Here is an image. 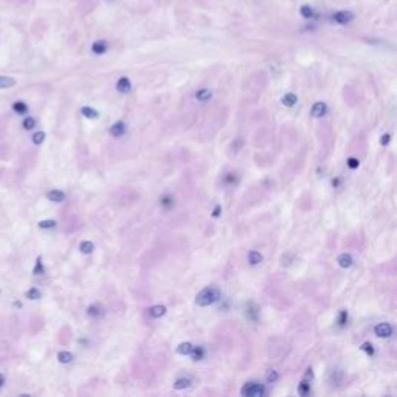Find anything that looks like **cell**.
<instances>
[{"label":"cell","instance_id":"cell-13","mask_svg":"<svg viewBox=\"0 0 397 397\" xmlns=\"http://www.w3.org/2000/svg\"><path fill=\"white\" fill-rule=\"evenodd\" d=\"M16 84V79L11 76H0V88H11Z\"/></svg>","mask_w":397,"mask_h":397},{"label":"cell","instance_id":"cell-17","mask_svg":"<svg viewBox=\"0 0 397 397\" xmlns=\"http://www.w3.org/2000/svg\"><path fill=\"white\" fill-rule=\"evenodd\" d=\"M93 248H95V245L90 241H84V242H81V245H79V250H81V253H84V255L92 253Z\"/></svg>","mask_w":397,"mask_h":397},{"label":"cell","instance_id":"cell-31","mask_svg":"<svg viewBox=\"0 0 397 397\" xmlns=\"http://www.w3.org/2000/svg\"><path fill=\"white\" fill-rule=\"evenodd\" d=\"M360 349H362V351H365L366 354H369V355H372V354H374V347H372V344H371V343H368V341L363 343Z\"/></svg>","mask_w":397,"mask_h":397},{"label":"cell","instance_id":"cell-26","mask_svg":"<svg viewBox=\"0 0 397 397\" xmlns=\"http://www.w3.org/2000/svg\"><path fill=\"white\" fill-rule=\"evenodd\" d=\"M22 124H24V129H25V131H31V129L36 126V121H34V118L28 116V118H25Z\"/></svg>","mask_w":397,"mask_h":397},{"label":"cell","instance_id":"cell-36","mask_svg":"<svg viewBox=\"0 0 397 397\" xmlns=\"http://www.w3.org/2000/svg\"><path fill=\"white\" fill-rule=\"evenodd\" d=\"M380 143H382V144H388V143H390V135H388V134H385V135L382 137Z\"/></svg>","mask_w":397,"mask_h":397},{"label":"cell","instance_id":"cell-30","mask_svg":"<svg viewBox=\"0 0 397 397\" xmlns=\"http://www.w3.org/2000/svg\"><path fill=\"white\" fill-rule=\"evenodd\" d=\"M309 388H311V385L307 383V382H303L300 386H298V391H300V394H303V396H306L307 393H309Z\"/></svg>","mask_w":397,"mask_h":397},{"label":"cell","instance_id":"cell-1","mask_svg":"<svg viewBox=\"0 0 397 397\" xmlns=\"http://www.w3.org/2000/svg\"><path fill=\"white\" fill-rule=\"evenodd\" d=\"M219 298H221L219 289H216V287H206V289H203L200 293L196 296V303L198 306L205 307V306H210V304L216 303Z\"/></svg>","mask_w":397,"mask_h":397},{"label":"cell","instance_id":"cell-39","mask_svg":"<svg viewBox=\"0 0 397 397\" xmlns=\"http://www.w3.org/2000/svg\"><path fill=\"white\" fill-rule=\"evenodd\" d=\"M14 307H22V303L21 301H14Z\"/></svg>","mask_w":397,"mask_h":397},{"label":"cell","instance_id":"cell-28","mask_svg":"<svg viewBox=\"0 0 397 397\" xmlns=\"http://www.w3.org/2000/svg\"><path fill=\"white\" fill-rule=\"evenodd\" d=\"M301 16L306 17V19H311V17L313 16L312 8H311V6H307V5H304V6L301 8Z\"/></svg>","mask_w":397,"mask_h":397},{"label":"cell","instance_id":"cell-22","mask_svg":"<svg viewBox=\"0 0 397 397\" xmlns=\"http://www.w3.org/2000/svg\"><path fill=\"white\" fill-rule=\"evenodd\" d=\"M190 383H191L190 379H185V377H183V379H178L174 383V388L175 390H185V388H188V386H190Z\"/></svg>","mask_w":397,"mask_h":397},{"label":"cell","instance_id":"cell-6","mask_svg":"<svg viewBox=\"0 0 397 397\" xmlns=\"http://www.w3.org/2000/svg\"><path fill=\"white\" fill-rule=\"evenodd\" d=\"M339 265L341 267V269H349V267L352 265V262H354V259H352V256L351 255H347V253H343V255H340L339 256Z\"/></svg>","mask_w":397,"mask_h":397},{"label":"cell","instance_id":"cell-4","mask_svg":"<svg viewBox=\"0 0 397 397\" xmlns=\"http://www.w3.org/2000/svg\"><path fill=\"white\" fill-rule=\"evenodd\" d=\"M334 19H335V22H339L341 25H346L354 19V14L351 11H340V13H337L334 16Z\"/></svg>","mask_w":397,"mask_h":397},{"label":"cell","instance_id":"cell-3","mask_svg":"<svg viewBox=\"0 0 397 397\" xmlns=\"http://www.w3.org/2000/svg\"><path fill=\"white\" fill-rule=\"evenodd\" d=\"M374 332H375L377 337H380V339H386V337H391V334H393V327H391V324H388V323H380V324H377V326H375Z\"/></svg>","mask_w":397,"mask_h":397},{"label":"cell","instance_id":"cell-12","mask_svg":"<svg viewBox=\"0 0 397 397\" xmlns=\"http://www.w3.org/2000/svg\"><path fill=\"white\" fill-rule=\"evenodd\" d=\"M106 50H107V42L106 41H96L92 45V52L95 55H103V53H106Z\"/></svg>","mask_w":397,"mask_h":397},{"label":"cell","instance_id":"cell-7","mask_svg":"<svg viewBox=\"0 0 397 397\" xmlns=\"http://www.w3.org/2000/svg\"><path fill=\"white\" fill-rule=\"evenodd\" d=\"M326 111H327V107H326V104L324 103H315L313 106H312V115L315 116V118H320V116H323L324 113H326Z\"/></svg>","mask_w":397,"mask_h":397},{"label":"cell","instance_id":"cell-11","mask_svg":"<svg viewBox=\"0 0 397 397\" xmlns=\"http://www.w3.org/2000/svg\"><path fill=\"white\" fill-rule=\"evenodd\" d=\"M47 197L52 202H62L64 198H65V194L62 191H59V190H52V191L47 194Z\"/></svg>","mask_w":397,"mask_h":397},{"label":"cell","instance_id":"cell-15","mask_svg":"<svg viewBox=\"0 0 397 397\" xmlns=\"http://www.w3.org/2000/svg\"><path fill=\"white\" fill-rule=\"evenodd\" d=\"M193 351V344L191 343H180L177 347V352L180 355H190Z\"/></svg>","mask_w":397,"mask_h":397},{"label":"cell","instance_id":"cell-34","mask_svg":"<svg viewBox=\"0 0 397 397\" xmlns=\"http://www.w3.org/2000/svg\"><path fill=\"white\" fill-rule=\"evenodd\" d=\"M339 321H340L341 326L346 324V321H347V312H346V311H343V312L340 313V320H339Z\"/></svg>","mask_w":397,"mask_h":397},{"label":"cell","instance_id":"cell-10","mask_svg":"<svg viewBox=\"0 0 397 397\" xmlns=\"http://www.w3.org/2000/svg\"><path fill=\"white\" fill-rule=\"evenodd\" d=\"M87 315L90 316V318H98V316H101L103 315V309H101V306H88L87 307Z\"/></svg>","mask_w":397,"mask_h":397},{"label":"cell","instance_id":"cell-5","mask_svg":"<svg viewBox=\"0 0 397 397\" xmlns=\"http://www.w3.org/2000/svg\"><path fill=\"white\" fill-rule=\"evenodd\" d=\"M131 81H129L127 78H120L118 79V83H116V88H118V92H121V93H127V92H131Z\"/></svg>","mask_w":397,"mask_h":397},{"label":"cell","instance_id":"cell-38","mask_svg":"<svg viewBox=\"0 0 397 397\" xmlns=\"http://www.w3.org/2000/svg\"><path fill=\"white\" fill-rule=\"evenodd\" d=\"M5 383V377H3V374H0V386H2Z\"/></svg>","mask_w":397,"mask_h":397},{"label":"cell","instance_id":"cell-16","mask_svg":"<svg viewBox=\"0 0 397 397\" xmlns=\"http://www.w3.org/2000/svg\"><path fill=\"white\" fill-rule=\"evenodd\" d=\"M196 98L198 101H206V99L211 98V90L210 88H200V90L196 93Z\"/></svg>","mask_w":397,"mask_h":397},{"label":"cell","instance_id":"cell-33","mask_svg":"<svg viewBox=\"0 0 397 397\" xmlns=\"http://www.w3.org/2000/svg\"><path fill=\"white\" fill-rule=\"evenodd\" d=\"M278 377H280V375H278L276 371H269V375H267V380H269V382H276V380H278Z\"/></svg>","mask_w":397,"mask_h":397},{"label":"cell","instance_id":"cell-23","mask_svg":"<svg viewBox=\"0 0 397 397\" xmlns=\"http://www.w3.org/2000/svg\"><path fill=\"white\" fill-rule=\"evenodd\" d=\"M81 112H83V115L84 116H87V118H98V112L95 111V109H92V107H83L81 109Z\"/></svg>","mask_w":397,"mask_h":397},{"label":"cell","instance_id":"cell-25","mask_svg":"<svg viewBox=\"0 0 397 397\" xmlns=\"http://www.w3.org/2000/svg\"><path fill=\"white\" fill-rule=\"evenodd\" d=\"M41 296H42L41 290L36 289V287H33V289H29V290L27 292V298H29V300H39V298H41Z\"/></svg>","mask_w":397,"mask_h":397},{"label":"cell","instance_id":"cell-8","mask_svg":"<svg viewBox=\"0 0 397 397\" xmlns=\"http://www.w3.org/2000/svg\"><path fill=\"white\" fill-rule=\"evenodd\" d=\"M124 132H126V124L121 123V121L115 123V124L111 127V134H112L113 137H121V135H124Z\"/></svg>","mask_w":397,"mask_h":397},{"label":"cell","instance_id":"cell-35","mask_svg":"<svg viewBox=\"0 0 397 397\" xmlns=\"http://www.w3.org/2000/svg\"><path fill=\"white\" fill-rule=\"evenodd\" d=\"M160 203H162V205H165V206H168V205H172V203H174V200H172L171 197H163Z\"/></svg>","mask_w":397,"mask_h":397},{"label":"cell","instance_id":"cell-40","mask_svg":"<svg viewBox=\"0 0 397 397\" xmlns=\"http://www.w3.org/2000/svg\"><path fill=\"white\" fill-rule=\"evenodd\" d=\"M339 183H340V180H339V178H337V180H334V182H332V185H334V186H337V185H339Z\"/></svg>","mask_w":397,"mask_h":397},{"label":"cell","instance_id":"cell-21","mask_svg":"<svg viewBox=\"0 0 397 397\" xmlns=\"http://www.w3.org/2000/svg\"><path fill=\"white\" fill-rule=\"evenodd\" d=\"M191 355H193V360H196V362L202 360V359H203V355H205L203 347H193Z\"/></svg>","mask_w":397,"mask_h":397},{"label":"cell","instance_id":"cell-20","mask_svg":"<svg viewBox=\"0 0 397 397\" xmlns=\"http://www.w3.org/2000/svg\"><path fill=\"white\" fill-rule=\"evenodd\" d=\"M57 360L61 363H70L73 360V354L67 352V351H61L57 354Z\"/></svg>","mask_w":397,"mask_h":397},{"label":"cell","instance_id":"cell-9","mask_svg":"<svg viewBox=\"0 0 397 397\" xmlns=\"http://www.w3.org/2000/svg\"><path fill=\"white\" fill-rule=\"evenodd\" d=\"M165 313H166L165 306H152L151 309H149V315H151L152 318H160Z\"/></svg>","mask_w":397,"mask_h":397},{"label":"cell","instance_id":"cell-14","mask_svg":"<svg viewBox=\"0 0 397 397\" xmlns=\"http://www.w3.org/2000/svg\"><path fill=\"white\" fill-rule=\"evenodd\" d=\"M13 111H14L16 113H19V115H25V113L28 112V106H27L24 101H16V103L13 104Z\"/></svg>","mask_w":397,"mask_h":397},{"label":"cell","instance_id":"cell-27","mask_svg":"<svg viewBox=\"0 0 397 397\" xmlns=\"http://www.w3.org/2000/svg\"><path fill=\"white\" fill-rule=\"evenodd\" d=\"M55 227H56L55 221H41L39 222V228H42V230H48V228H55Z\"/></svg>","mask_w":397,"mask_h":397},{"label":"cell","instance_id":"cell-37","mask_svg":"<svg viewBox=\"0 0 397 397\" xmlns=\"http://www.w3.org/2000/svg\"><path fill=\"white\" fill-rule=\"evenodd\" d=\"M219 214H221V206L217 205V206L214 208V211H213V216H216V217H217V216H219Z\"/></svg>","mask_w":397,"mask_h":397},{"label":"cell","instance_id":"cell-18","mask_svg":"<svg viewBox=\"0 0 397 397\" xmlns=\"http://www.w3.org/2000/svg\"><path fill=\"white\" fill-rule=\"evenodd\" d=\"M262 259H264V257H262L261 253H257V252H250V253H248V261H250V264H253V265L262 262Z\"/></svg>","mask_w":397,"mask_h":397},{"label":"cell","instance_id":"cell-24","mask_svg":"<svg viewBox=\"0 0 397 397\" xmlns=\"http://www.w3.org/2000/svg\"><path fill=\"white\" fill-rule=\"evenodd\" d=\"M33 273L34 275H44L45 273V269H44V265H42V257H37L36 265H34V269H33Z\"/></svg>","mask_w":397,"mask_h":397},{"label":"cell","instance_id":"cell-29","mask_svg":"<svg viewBox=\"0 0 397 397\" xmlns=\"http://www.w3.org/2000/svg\"><path fill=\"white\" fill-rule=\"evenodd\" d=\"M44 140H45V134H44V132H36V134L33 135V143H34V144H41Z\"/></svg>","mask_w":397,"mask_h":397},{"label":"cell","instance_id":"cell-19","mask_svg":"<svg viewBox=\"0 0 397 397\" xmlns=\"http://www.w3.org/2000/svg\"><path fill=\"white\" fill-rule=\"evenodd\" d=\"M296 95H293V93H287V95H284V98H283V104L284 106H287V107H292V106H295L296 104Z\"/></svg>","mask_w":397,"mask_h":397},{"label":"cell","instance_id":"cell-2","mask_svg":"<svg viewBox=\"0 0 397 397\" xmlns=\"http://www.w3.org/2000/svg\"><path fill=\"white\" fill-rule=\"evenodd\" d=\"M242 396H247V397H259L264 394V388H262V385L259 383H256V382H250V383H247L244 385V388L241 390Z\"/></svg>","mask_w":397,"mask_h":397},{"label":"cell","instance_id":"cell-32","mask_svg":"<svg viewBox=\"0 0 397 397\" xmlns=\"http://www.w3.org/2000/svg\"><path fill=\"white\" fill-rule=\"evenodd\" d=\"M360 162L357 160V158H347V166L351 168V170H355V168H359Z\"/></svg>","mask_w":397,"mask_h":397}]
</instances>
